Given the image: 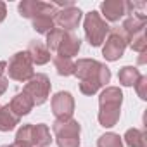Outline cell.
<instances>
[{
    "label": "cell",
    "instance_id": "6da1fadb",
    "mask_svg": "<svg viewBox=\"0 0 147 147\" xmlns=\"http://www.w3.org/2000/svg\"><path fill=\"white\" fill-rule=\"evenodd\" d=\"M75 75L80 78V90L85 95L97 94L111 80L109 67L94 59H78L75 62Z\"/></svg>",
    "mask_w": 147,
    "mask_h": 147
},
{
    "label": "cell",
    "instance_id": "7a4b0ae2",
    "mask_svg": "<svg viewBox=\"0 0 147 147\" xmlns=\"http://www.w3.org/2000/svg\"><path fill=\"white\" fill-rule=\"evenodd\" d=\"M123 94L118 87H107L99 97V123L104 128H111L119 121Z\"/></svg>",
    "mask_w": 147,
    "mask_h": 147
},
{
    "label": "cell",
    "instance_id": "3957f363",
    "mask_svg": "<svg viewBox=\"0 0 147 147\" xmlns=\"http://www.w3.org/2000/svg\"><path fill=\"white\" fill-rule=\"evenodd\" d=\"M45 47L49 52H54L55 57H67L71 59L73 55H76L82 47V40L73 35V31H64L59 28H54L52 31L47 33V43Z\"/></svg>",
    "mask_w": 147,
    "mask_h": 147
},
{
    "label": "cell",
    "instance_id": "277c9868",
    "mask_svg": "<svg viewBox=\"0 0 147 147\" xmlns=\"http://www.w3.org/2000/svg\"><path fill=\"white\" fill-rule=\"evenodd\" d=\"M55 140L59 147H80V123L73 118L55 119L52 125Z\"/></svg>",
    "mask_w": 147,
    "mask_h": 147
},
{
    "label": "cell",
    "instance_id": "5b68a950",
    "mask_svg": "<svg viewBox=\"0 0 147 147\" xmlns=\"http://www.w3.org/2000/svg\"><path fill=\"white\" fill-rule=\"evenodd\" d=\"M83 28H85V36H87V40H88V43L92 47H99L111 31L106 19L95 11H92V12H88L85 16Z\"/></svg>",
    "mask_w": 147,
    "mask_h": 147
},
{
    "label": "cell",
    "instance_id": "8992f818",
    "mask_svg": "<svg viewBox=\"0 0 147 147\" xmlns=\"http://www.w3.org/2000/svg\"><path fill=\"white\" fill-rule=\"evenodd\" d=\"M9 73V78L16 80V82H23L26 83L28 80L33 78L35 71H33V62L28 55V52H18L12 55L11 62L7 64V69Z\"/></svg>",
    "mask_w": 147,
    "mask_h": 147
},
{
    "label": "cell",
    "instance_id": "52a82bcc",
    "mask_svg": "<svg viewBox=\"0 0 147 147\" xmlns=\"http://www.w3.org/2000/svg\"><path fill=\"white\" fill-rule=\"evenodd\" d=\"M125 49H126V38H125L121 26L111 28L106 45L102 47V55L106 57V61H118L119 57H123Z\"/></svg>",
    "mask_w": 147,
    "mask_h": 147
},
{
    "label": "cell",
    "instance_id": "ba28073f",
    "mask_svg": "<svg viewBox=\"0 0 147 147\" xmlns=\"http://www.w3.org/2000/svg\"><path fill=\"white\" fill-rule=\"evenodd\" d=\"M23 92L31 97L35 106L43 104L50 94V82H49L47 75H33V78L26 82V87Z\"/></svg>",
    "mask_w": 147,
    "mask_h": 147
},
{
    "label": "cell",
    "instance_id": "9c48e42d",
    "mask_svg": "<svg viewBox=\"0 0 147 147\" xmlns=\"http://www.w3.org/2000/svg\"><path fill=\"white\" fill-rule=\"evenodd\" d=\"M57 14V7L50 2H40V7L36 11V14L31 18V23H33V28L42 33V35H47L49 31L54 30V16Z\"/></svg>",
    "mask_w": 147,
    "mask_h": 147
},
{
    "label": "cell",
    "instance_id": "30bf717a",
    "mask_svg": "<svg viewBox=\"0 0 147 147\" xmlns=\"http://www.w3.org/2000/svg\"><path fill=\"white\" fill-rule=\"evenodd\" d=\"M82 21V11L78 7H66L57 11V14L54 16V26H59V30L64 31H73Z\"/></svg>",
    "mask_w": 147,
    "mask_h": 147
},
{
    "label": "cell",
    "instance_id": "8fae6325",
    "mask_svg": "<svg viewBox=\"0 0 147 147\" xmlns=\"http://www.w3.org/2000/svg\"><path fill=\"white\" fill-rule=\"evenodd\" d=\"M52 113L57 119H69L75 113V100L69 92H57L52 97Z\"/></svg>",
    "mask_w": 147,
    "mask_h": 147
},
{
    "label": "cell",
    "instance_id": "7c38bea8",
    "mask_svg": "<svg viewBox=\"0 0 147 147\" xmlns=\"http://www.w3.org/2000/svg\"><path fill=\"white\" fill-rule=\"evenodd\" d=\"M100 12L107 21H119L123 16H126V2L125 0H106L100 4Z\"/></svg>",
    "mask_w": 147,
    "mask_h": 147
},
{
    "label": "cell",
    "instance_id": "4fadbf2b",
    "mask_svg": "<svg viewBox=\"0 0 147 147\" xmlns=\"http://www.w3.org/2000/svg\"><path fill=\"white\" fill-rule=\"evenodd\" d=\"M33 100H31V97L28 95V94H24V92H19V94H16L14 97H12V100H11V104H9V107H11V111L18 116V118H21V116H26L31 109H33Z\"/></svg>",
    "mask_w": 147,
    "mask_h": 147
},
{
    "label": "cell",
    "instance_id": "5bb4252c",
    "mask_svg": "<svg viewBox=\"0 0 147 147\" xmlns=\"http://www.w3.org/2000/svg\"><path fill=\"white\" fill-rule=\"evenodd\" d=\"M26 52H28V55H30V59H31L33 64L42 66V64H47V62L50 61V52H49V49H47L42 42H38V40H31Z\"/></svg>",
    "mask_w": 147,
    "mask_h": 147
},
{
    "label": "cell",
    "instance_id": "9a60e30c",
    "mask_svg": "<svg viewBox=\"0 0 147 147\" xmlns=\"http://www.w3.org/2000/svg\"><path fill=\"white\" fill-rule=\"evenodd\" d=\"M52 137H50V130L47 125L40 123V125H31V145L36 147H47L50 145Z\"/></svg>",
    "mask_w": 147,
    "mask_h": 147
},
{
    "label": "cell",
    "instance_id": "2e32d148",
    "mask_svg": "<svg viewBox=\"0 0 147 147\" xmlns=\"http://www.w3.org/2000/svg\"><path fill=\"white\" fill-rule=\"evenodd\" d=\"M19 123V118L11 111L9 104L0 107V131H11Z\"/></svg>",
    "mask_w": 147,
    "mask_h": 147
},
{
    "label": "cell",
    "instance_id": "e0dca14e",
    "mask_svg": "<svg viewBox=\"0 0 147 147\" xmlns=\"http://www.w3.org/2000/svg\"><path fill=\"white\" fill-rule=\"evenodd\" d=\"M140 76H142L140 71H138L137 67H133V66H125V67H121L119 73H118V80H119V83L125 85V87H133V85L138 82Z\"/></svg>",
    "mask_w": 147,
    "mask_h": 147
},
{
    "label": "cell",
    "instance_id": "ac0fdd59",
    "mask_svg": "<svg viewBox=\"0 0 147 147\" xmlns=\"http://www.w3.org/2000/svg\"><path fill=\"white\" fill-rule=\"evenodd\" d=\"M125 142L130 147H145V133L138 128H130L125 133Z\"/></svg>",
    "mask_w": 147,
    "mask_h": 147
},
{
    "label": "cell",
    "instance_id": "d6986e66",
    "mask_svg": "<svg viewBox=\"0 0 147 147\" xmlns=\"http://www.w3.org/2000/svg\"><path fill=\"white\" fill-rule=\"evenodd\" d=\"M54 66L61 76H71L75 75V62L67 57H54Z\"/></svg>",
    "mask_w": 147,
    "mask_h": 147
},
{
    "label": "cell",
    "instance_id": "ffe728a7",
    "mask_svg": "<svg viewBox=\"0 0 147 147\" xmlns=\"http://www.w3.org/2000/svg\"><path fill=\"white\" fill-rule=\"evenodd\" d=\"M38 7H40V2H38V0H23V2L19 4V7H18V11H19V14H21L23 18L31 19V18L36 14Z\"/></svg>",
    "mask_w": 147,
    "mask_h": 147
},
{
    "label": "cell",
    "instance_id": "44dd1931",
    "mask_svg": "<svg viewBox=\"0 0 147 147\" xmlns=\"http://www.w3.org/2000/svg\"><path fill=\"white\" fill-rule=\"evenodd\" d=\"M128 43H130V47L135 50V52H145L147 50V38H145V30H142V31H138V33H135L130 40H128Z\"/></svg>",
    "mask_w": 147,
    "mask_h": 147
},
{
    "label": "cell",
    "instance_id": "7402d4cb",
    "mask_svg": "<svg viewBox=\"0 0 147 147\" xmlns=\"http://www.w3.org/2000/svg\"><path fill=\"white\" fill-rule=\"evenodd\" d=\"M97 147H123L121 137L116 133H106L97 140Z\"/></svg>",
    "mask_w": 147,
    "mask_h": 147
},
{
    "label": "cell",
    "instance_id": "603a6c76",
    "mask_svg": "<svg viewBox=\"0 0 147 147\" xmlns=\"http://www.w3.org/2000/svg\"><path fill=\"white\" fill-rule=\"evenodd\" d=\"M133 87H135L138 97H140L142 100H145V99H147V76H140L138 82H137Z\"/></svg>",
    "mask_w": 147,
    "mask_h": 147
},
{
    "label": "cell",
    "instance_id": "cb8c5ba5",
    "mask_svg": "<svg viewBox=\"0 0 147 147\" xmlns=\"http://www.w3.org/2000/svg\"><path fill=\"white\" fill-rule=\"evenodd\" d=\"M7 87H9V80L5 76H0V95H4V92L7 90Z\"/></svg>",
    "mask_w": 147,
    "mask_h": 147
},
{
    "label": "cell",
    "instance_id": "d4e9b609",
    "mask_svg": "<svg viewBox=\"0 0 147 147\" xmlns=\"http://www.w3.org/2000/svg\"><path fill=\"white\" fill-rule=\"evenodd\" d=\"M5 14H7V7H5L4 2H0V23L5 19Z\"/></svg>",
    "mask_w": 147,
    "mask_h": 147
},
{
    "label": "cell",
    "instance_id": "484cf974",
    "mask_svg": "<svg viewBox=\"0 0 147 147\" xmlns=\"http://www.w3.org/2000/svg\"><path fill=\"white\" fill-rule=\"evenodd\" d=\"M7 69V62L4 61H0V76H4V71Z\"/></svg>",
    "mask_w": 147,
    "mask_h": 147
},
{
    "label": "cell",
    "instance_id": "4316f807",
    "mask_svg": "<svg viewBox=\"0 0 147 147\" xmlns=\"http://www.w3.org/2000/svg\"><path fill=\"white\" fill-rule=\"evenodd\" d=\"M2 147H14V145H2Z\"/></svg>",
    "mask_w": 147,
    "mask_h": 147
},
{
    "label": "cell",
    "instance_id": "83f0119b",
    "mask_svg": "<svg viewBox=\"0 0 147 147\" xmlns=\"http://www.w3.org/2000/svg\"><path fill=\"white\" fill-rule=\"evenodd\" d=\"M0 107H2V106H0Z\"/></svg>",
    "mask_w": 147,
    "mask_h": 147
}]
</instances>
